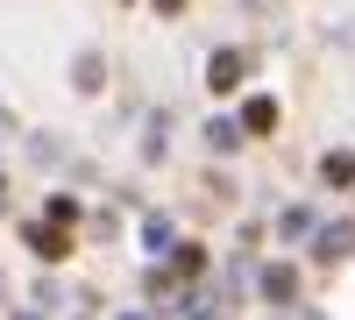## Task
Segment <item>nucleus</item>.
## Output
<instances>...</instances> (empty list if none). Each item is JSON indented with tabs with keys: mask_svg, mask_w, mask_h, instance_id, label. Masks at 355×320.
<instances>
[{
	"mask_svg": "<svg viewBox=\"0 0 355 320\" xmlns=\"http://www.w3.org/2000/svg\"><path fill=\"white\" fill-rule=\"evenodd\" d=\"M206 85H214V93H234V85H242V50H214V65H206Z\"/></svg>",
	"mask_w": 355,
	"mask_h": 320,
	"instance_id": "f257e3e1",
	"label": "nucleus"
},
{
	"mask_svg": "<svg viewBox=\"0 0 355 320\" xmlns=\"http://www.w3.org/2000/svg\"><path fill=\"white\" fill-rule=\"evenodd\" d=\"M348 249H355V221H327V228H320V256H327V264L348 256Z\"/></svg>",
	"mask_w": 355,
	"mask_h": 320,
	"instance_id": "7ed1b4c3",
	"label": "nucleus"
},
{
	"mask_svg": "<svg viewBox=\"0 0 355 320\" xmlns=\"http://www.w3.org/2000/svg\"><path fill=\"white\" fill-rule=\"evenodd\" d=\"M206 142H214V150H234V142H249V135H242V121H214Z\"/></svg>",
	"mask_w": 355,
	"mask_h": 320,
	"instance_id": "0eeeda50",
	"label": "nucleus"
},
{
	"mask_svg": "<svg viewBox=\"0 0 355 320\" xmlns=\"http://www.w3.org/2000/svg\"><path fill=\"white\" fill-rule=\"evenodd\" d=\"M28 242H36V256H50V264L71 249V242H64V228H50V221H36V228H28Z\"/></svg>",
	"mask_w": 355,
	"mask_h": 320,
	"instance_id": "39448f33",
	"label": "nucleus"
},
{
	"mask_svg": "<svg viewBox=\"0 0 355 320\" xmlns=\"http://www.w3.org/2000/svg\"><path fill=\"white\" fill-rule=\"evenodd\" d=\"M43 221H50V228H71V221H78V207H71V199H50V214H43Z\"/></svg>",
	"mask_w": 355,
	"mask_h": 320,
	"instance_id": "6e6552de",
	"label": "nucleus"
},
{
	"mask_svg": "<svg viewBox=\"0 0 355 320\" xmlns=\"http://www.w3.org/2000/svg\"><path fill=\"white\" fill-rule=\"evenodd\" d=\"M263 299H299V271H291V264H263Z\"/></svg>",
	"mask_w": 355,
	"mask_h": 320,
	"instance_id": "f03ea898",
	"label": "nucleus"
},
{
	"mask_svg": "<svg viewBox=\"0 0 355 320\" xmlns=\"http://www.w3.org/2000/svg\"><path fill=\"white\" fill-rule=\"evenodd\" d=\"M320 171H327V185H355V157H348V150H327Z\"/></svg>",
	"mask_w": 355,
	"mask_h": 320,
	"instance_id": "423d86ee",
	"label": "nucleus"
},
{
	"mask_svg": "<svg viewBox=\"0 0 355 320\" xmlns=\"http://www.w3.org/2000/svg\"><path fill=\"white\" fill-rule=\"evenodd\" d=\"M21 320H36V313H21Z\"/></svg>",
	"mask_w": 355,
	"mask_h": 320,
	"instance_id": "9d476101",
	"label": "nucleus"
},
{
	"mask_svg": "<svg viewBox=\"0 0 355 320\" xmlns=\"http://www.w3.org/2000/svg\"><path fill=\"white\" fill-rule=\"evenodd\" d=\"M0 207H8V178H0Z\"/></svg>",
	"mask_w": 355,
	"mask_h": 320,
	"instance_id": "1a4fd4ad",
	"label": "nucleus"
},
{
	"mask_svg": "<svg viewBox=\"0 0 355 320\" xmlns=\"http://www.w3.org/2000/svg\"><path fill=\"white\" fill-rule=\"evenodd\" d=\"M277 128V100H249L242 107V135H270Z\"/></svg>",
	"mask_w": 355,
	"mask_h": 320,
	"instance_id": "20e7f679",
	"label": "nucleus"
},
{
	"mask_svg": "<svg viewBox=\"0 0 355 320\" xmlns=\"http://www.w3.org/2000/svg\"><path fill=\"white\" fill-rule=\"evenodd\" d=\"M128 320H142V313H128Z\"/></svg>",
	"mask_w": 355,
	"mask_h": 320,
	"instance_id": "9b49d317",
	"label": "nucleus"
}]
</instances>
